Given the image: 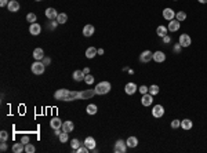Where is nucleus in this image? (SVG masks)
I'll list each match as a JSON object with an SVG mask.
<instances>
[{
	"mask_svg": "<svg viewBox=\"0 0 207 153\" xmlns=\"http://www.w3.org/2000/svg\"><path fill=\"white\" fill-rule=\"evenodd\" d=\"M167 32H169L167 26H163V25L158 26V29H156V33H158V36L159 37H164L166 35H167Z\"/></svg>",
	"mask_w": 207,
	"mask_h": 153,
	"instance_id": "nucleus-25",
	"label": "nucleus"
},
{
	"mask_svg": "<svg viewBox=\"0 0 207 153\" xmlns=\"http://www.w3.org/2000/svg\"><path fill=\"white\" fill-rule=\"evenodd\" d=\"M89 150H90V149L87 148L86 145H84V146H80L79 149H76V152H77V153H87Z\"/></svg>",
	"mask_w": 207,
	"mask_h": 153,
	"instance_id": "nucleus-39",
	"label": "nucleus"
},
{
	"mask_svg": "<svg viewBox=\"0 0 207 153\" xmlns=\"http://www.w3.org/2000/svg\"><path fill=\"white\" fill-rule=\"evenodd\" d=\"M8 3H10V1H7V0H0V6H1V7H6V6H8Z\"/></svg>",
	"mask_w": 207,
	"mask_h": 153,
	"instance_id": "nucleus-44",
	"label": "nucleus"
},
{
	"mask_svg": "<svg viewBox=\"0 0 207 153\" xmlns=\"http://www.w3.org/2000/svg\"><path fill=\"white\" fill-rule=\"evenodd\" d=\"M152 102H153V95L146 92V94L142 95V98H141V104L144 106H151L152 105Z\"/></svg>",
	"mask_w": 207,
	"mask_h": 153,
	"instance_id": "nucleus-8",
	"label": "nucleus"
},
{
	"mask_svg": "<svg viewBox=\"0 0 207 153\" xmlns=\"http://www.w3.org/2000/svg\"><path fill=\"white\" fill-rule=\"evenodd\" d=\"M42 62L44 63V65H48V63H50V59H48V58H43Z\"/></svg>",
	"mask_w": 207,
	"mask_h": 153,
	"instance_id": "nucleus-46",
	"label": "nucleus"
},
{
	"mask_svg": "<svg viewBox=\"0 0 207 153\" xmlns=\"http://www.w3.org/2000/svg\"><path fill=\"white\" fill-rule=\"evenodd\" d=\"M59 141L62 143L66 142V141H68V132H65V131L61 132V134H59Z\"/></svg>",
	"mask_w": 207,
	"mask_h": 153,
	"instance_id": "nucleus-34",
	"label": "nucleus"
},
{
	"mask_svg": "<svg viewBox=\"0 0 207 153\" xmlns=\"http://www.w3.org/2000/svg\"><path fill=\"white\" fill-rule=\"evenodd\" d=\"M72 77H73L75 81H83L86 74L83 73V70H75L73 73H72Z\"/></svg>",
	"mask_w": 207,
	"mask_h": 153,
	"instance_id": "nucleus-20",
	"label": "nucleus"
},
{
	"mask_svg": "<svg viewBox=\"0 0 207 153\" xmlns=\"http://www.w3.org/2000/svg\"><path fill=\"white\" fill-rule=\"evenodd\" d=\"M83 73H84V74H89V73H90V69H89V68H84V69H83Z\"/></svg>",
	"mask_w": 207,
	"mask_h": 153,
	"instance_id": "nucleus-47",
	"label": "nucleus"
},
{
	"mask_svg": "<svg viewBox=\"0 0 207 153\" xmlns=\"http://www.w3.org/2000/svg\"><path fill=\"white\" fill-rule=\"evenodd\" d=\"M175 19H178L180 22L185 21L186 19V13L185 11H178V13H175Z\"/></svg>",
	"mask_w": 207,
	"mask_h": 153,
	"instance_id": "nucleus-28",
	"label": "nucleus"
},
{
	"mask_svg": "<svg viewBox=\"0 0 207 153\" xmlns=\"http://www.w3.org/2000/svg\"><path fill=\"white\" fill-rule=\"evenodd\" d=\"M46 17H47L50 21H54V19H57V17H58V13L55 8L53 7H48L47 10H46Z\"/></svg>",
	"mask_w": 207,
	"mask_h": 153,
	"instance_id": "nucleus-13",
	"label": "nucleus"
},
{
	"mask_svg": "<svg viewBox=\"0 0 207 153\" xmlns=\"http://www.w3.org/2000/svg\"><path fill=\"white\" fill-rule=\"evenodd\" d=\"M84 145L87 146V148L90 149V150H93V149H95V146H97V142H95V139L93 137H87L84 139Z\"/></svg>",
	"mask_w": 207,
	"mask_h": 153,
	"instance_id": "nucleus-19",
	"label": "nucleus"
},
{
	"mask_svg": "<svg viewBox=\"0 0 207 153\" xmlns=\"http://www.w3.org/2000/svg\"><path fill=\"white\" fill-rule=\"evenodd\" d=\"M163 18H164V19H167V21L174 19V18H175V11L173 10V8H170V7L164 8V10H163Z\"/></svg>",
	"mask_w": 207,
	"mask_h": 153,
	"instance_id": "nucleus-9",
	"label": "nucleus"
},
{
	"mask_svg": "<svg viewBox=\"0 0 207 153\" xmlns=\"http://www.w3.org/2000/svg\"><path fill=\"white\" fill-rule=\"evenodd\" d=\"M178 43L181 44V47H189L192 44V39L189 35H186V33H182L178 39Z\"/></svg>",
	"mask_w": 207,
	"mask_h": 153,
	"instance_id": "nucleus-5",
	"label": "nucleus"
},
{
	"mask_svg": "<svg viewBox=\"0 0 207 153\" xmlns=\"http://www.w3.org/2000/svg\"><path fill=\"white\" fill-rule=\"evenodd\" d=\"M164 115V108L163 105H155L152 108V116L156 117V119H160V117H163Z\"/></svg>",
	"mask_w": 207,
	"mask_h": 153,
	"instance_id": "nucleus-7",
	"label": "nucleus"
},
{
	"mask_svg": "<svg viewBox=\"0 0 207 153\" xmlns=\"http://www.w3.org/2000/svg\"><path fill=\"white\" fill-rule=\"evenodd\" d=\"M181 26V22L178 21V19H171V21H169V26H167V29L170 32H177L178 29H180Z\"/></svg>",
	"mask_w": 207,
	"mask_h": 153,
	"instance_id": "nucleus-11",
	"label": "nucleus"
},
{
	"mask_svg": "<svg viewBox=\"0 0 207 153\" xmlns=\"http://www.w3.org/2000/svg\"><path fill=\"white\" fill-rule=\"evenodd\" d=\"M75 130V124L73 122H70V120H66V122H64V124H62V131L65 132H72Z\"/></svg>",
	"mask_w": 207,
	"mask_h": 153,
	"instance_id": "nucleus-16",
	"label": "nucleus"
},
{
	"mask_svg": "<svg viewBox=\"0 0 207 153\" xmlns=\"http://www.w3.org/2000/svg\"><path fill=\"white\" fill-rule=\"evenodd\" d=\"M174 1H175V0H174Z\"/></svg>",
	"mask_w": 207,
	"mask_h": 153,
	"instance_id": "nucleus-52",
	"label": "nucleus"
},
{
	"mask_svg": "<svg viewBox=\"0 0 207 153\" xmlns=\"http://www.w3.org/2000/svg\"><path fill=\"white\" fill-rule=\"evenodd\" d=\"M6 149H7V145H6V142H1V146H0V150H1V152H4Z\"/></svg>",
	"mask_w": 207,
	"mask_h": 153,
	"instance_id": "nucleus-45",
	"label": "nucleus"
},
{
	"mask_svg": "<svg viewBox=\"0 0 207 153\" xmlns=\"http://www.w3.org/2000/svg\"><path fill=\"white\" fill-rule=\"evenodd\" d=\"M153 59V54H152V51H149V50H145V51H142L141 53V55H139V61L144 63H148L151 62Z\"/></svg>",
	"mask_w": 207,
	"mask_h": 153,
	"instance_id": "nucleus-6",
	"label": "nucleus"
},
{
	"mask_svg": "<svg viewBox=\"0 0 207 153\" xmlns=\"http://www.w3.org/2000/svg\"><path fill=\"white\" fill-rule=\"evenodd\" d=\"M174 53L175 54H180L181 53V44L178 43V44H174Z\"/></svg>",
	"mask_w": 207,
	"mask_h": 153,
	"instance_id": "nucleus-41",
	"label": "nucleus"
},
{
	"mask_svg": "<svg viewBox=\"0 0 207 153\" xmlns=\"http://www.w3.org/2000/svg\"><path fill=\"white\" fill-rule=\"evenodd\" d=\"M40 32H42V26H40L37 22L31 24V26H29V33H31V35L37 36V35H40Z\"/></svg>",
	"mask_w": 207,
	"mask_h": 153,
	"instance_id": "nucleus-10",
	"label": "nucleus"
},
{
	"mask_svg": "<svg viewBox=\"0 0 207 153\" xmlns=\"http://www.w3.org/2000/svg\"><path fill=\"white\" fill-rule=\"evenodd\" d=\"M36 1H42V0H36Z\"/></svg>",
	"mask_w": 207,
	"mask_h": 153,
	"instance_id": "nucleus-51",
	"label": "nucleus"
},
{
	"mask_svg": "<svg viewBox=\"0 0 207 153\" xmlns=\"http://www.w3.org/2000/svg\"><path fill=\"white\" fill-rule=\"evenodd\" d=\"M197 1H199V3H202V4H206L207 3V0H197Z\"/></svg>",
	"mask_w": 207,
	"mask_h": 153,
	"instance_id": "nucleus-49",
	"label": "nucleus"
},
{
	"mask_svg": "<svg viewBox=\"0 0 207 153\" xmlns=\"http://www.w3.org/2000/svg\"><path fill=\"white\" fill-rule=\"evenodd\" d=\"M46 70V65L42 62V61H36V62L32 65V72L35 74H43Z\"/></svg>",
	"mask_w": 207,
	"mask_h": 153,
	"instance_id": "nucleus-3",
	"label": "nucleus"
},
{
	"mask_svg": "<svg viewBox=\"0 0 207 153\" xmlns=\"http://www.w3.org/2000/svg\"><path fill=\"white\" fill-rule=\"evenodd\" d=\"M86 111H87L89 115H95L97 111H98V106H97L95 104H90V105L86 108Z\"/></svg>",
	"mask_w": 207,
	"mask_h": 153,
	"instance_id": "nucleus-27",
	"label": "nucleus"
},
{
	"mask_svg": "<svg viewBox=\"0 0 207 153\" xmlns=\"http://www.w3.org/2000/svg\"><path fill=\"white\" fill-rule=\"evenodd\" d=\"M137 90H138V87L135 83H127V84L124 86V92L127 95H133Z\"/></svg>",
	"mask_w": 207,
	"mask_h": 153,
	"instance_id": "nucleus-12",
	"label": "nucleus"
},
{
	"mask_svg": "<svg viewBox=\"0 0 207 153\" xmlns=\"http://www.w3.org/2000/svg\"><path fill=\"white\" fill-rule=\"evenodd\" d=\"M153 61L158 63H162L166 61V54L163 51H155L153 53Z\"/></svg>",
	"mask_w": 207,
	"mask_h": 153,
	"instance_id": "nucleus-14",
	"label": "nucleus"
},
{
	"mask_svg": "<svg viewBox=\"0 0 207 153\" xmlns=\"http://www.w3.org/2000/svg\"><path fill=\"white\" fill-rule=\"evenodd\" d=\"M127 143H126V141H123V139H119V141H116V143H115V148H113V150H115V153H124L126 150H127Z\"/></svg>",
	"mask_w": 207,
	"mask_h": 153,
	"instance_id": "nucleus-4",
	"label": "nucleus"
},
{
	"mask_svg": "<svg viewBox=\"0 0 207 153\" xmlns=\"http://www.w3.org/2000/svg\"><path fill=\"white\" fill-rule=\"evenodd\" d=\"M33 58L36 59V61H43V58H44V51H43L42 48H35V50H33Z\"/></svg>",
	"mask_w": 207,
	"mask_h": 153,
	"instance_id": "nucleus-21",
	"label": "nucleus"
},
{
	"mask_svg": "<svg viewBox=\"0 0 207 153\" xmlns=\"http://www.w3.org/2000/svg\"><path fill=\"white\" fill-rule=\"evenodd\" d=\"M55 21L58 22V24H65V22L68 21V15H66L65 13H61V14H58V17H57Z\"/></svg>",
	"mask_w": 207,
	"mask_h": 153,
	"instance_id": "nucleus-29",
	"label": "nucleus"
},
{
	"mask_svg": "<svg viewBox=\"0 0 207 153\" xmlns=\"http://www.w3.org/2000/svg\"><path fill=\"white\" fill-rule=\"evenodd\" d=\"M95 95V90H83V91H70L66 88H59L54 92V98L57 101H76V99H90Z\"/></svg>",
	"mask_w": 207,
	"mask_h": 153,
	"instance_id": "nucleus-1",
	"label": "nucleus"
},
{
	"mask_svg": "<svg viewBox=\"0 0 207 153\" xmlns=\"http://www.w3.org/2000/svg\"><path fill=\"white\" fill-rule=\"evenodd\" d=\"M159 91H160V88H159V86L158 84H152L151 87H149V94H152V95H156V94H159Z\"/></svg>",
	"mask_w": 207,
	"mask_h": 153,
	"instance_id": "nucleus-30",
	"label": "nucleus"
},
{
	"mask_svg": "<svg viewBox=\"0 0 207 153\" xmlns=\"http://www.w3.org/2000/svg\"><path fill=\"white\" fill-rule=\"evenodd\" d=\"M35 150H36V149H35V146H33L32 143H26V145H25V152L26 153H33Z\"/></svg>",
	"mask_w": 207,
	"mask_h": 153,
	"instance_id": "nucleus-35",
	"label": "nucleus"
},
{
	"mask_svg": "<svg viewBox=\"0 0 207 153\" xmlns=\"http://www.w3.org/2000/svg\"><path fill=\"white\" fill-rule=\"evenodd\" d=\"M97 54H98V50H97L95 47H89L87 50H86V57H87L89 59L94 58Z\"/></svg>",
	"mask_w": 207,
	"mask_h": 153,
	"instance_id": "nucleus-22",
	"label": "nucleus"
},
{
	"mask_svg": "<svg viewBox=\"0 0 207 153\" xmlns=\"http://www.w3.org/2000/svg\"><path fill=\"white\" fill-rule=\"evenodd\" d=\"M111 88H112V86H111L109 81H101V83L97 84V87L94 88V90H95L97 95H105L111 91Z\"/></svg>",
	"mask_w": 207,
	"mask_h": 153,
	"instance_id": "nucleus-2",
	"label": "nucleus"
},
{
	"mask_svg": "<svg viewBox=\"0 0 207 153\" xmlns=\"http://www.w3.org/2000/svg\"><path fill=\"white\" fill-rule=\"evenodd\" d=\"M21 142L24 143V145H26V143H29V137H26V135H24V137L21 138Z\"/></svg>",
	"mask_w": 207,
	"mask_h": 153,
	"instance_id": "nucleus-43",
	"label": "nucleus"
},
{
	"mask_svg": "<svg viewBox=\"0 0 207 153\" xmlns=\"http://www.w3.org/2000/svg\"><path fill=\"white\" fill-rule=\"evenodd\" d=\"M62 120L59 119V117H53L51 119V122H50V126H51V128H54V130H58V128H62Z\"/></svg>",
	"mask_w": 207,
	"mask_h": 153,
	"instance_id": "nucleus-15",
	"label": "nucleus"
},
{
	"mask_svg": "<svg viewBox=\"0 0 207 153\" xmlns=\"http://www.w3.org/2000/svg\"><path fill=\"white\" fill-rule=\"evenodd\" d=\"M0 139H1V142H6V141L8 139V132H7V131H1V132H0Z\"/></svg>",
	"mask_w": 207,
	"mask_h": 153,
	"instance_id": "nucleus-36",
	"label": "nucleus"
},
{
	"mask_svg": "<svg viewBox=\"0 0 207 153\" xmlns=\"http://www.w3.org/2000/svg\"><path fill=\"white\" fill-rule=\"evenodd\" d=\"M181 127H182L184 130H191L192 127H193V123H192V120H189V119H184V120H181Z\"/></svg>",
	"mask_w": 207,
	"mask_h": 153,
	"instance_id": "nucleus-23",
	"label": "nucleus"
},
{
	"mask_svg": "<svg viewBox=\"0 0 207 153\" xmlns=\"http://www.w3.org/2000/svg\"><path fill=\"white\" fill-rule=\"evenodd\" d=\"M138 91L144 95V94H146V92L149 91V87H146V86H141V87H138Z\"/></svg>",
	"mask_w": 207,
	"mask_h": 153,
	"instance_id": "nucleus-38",
	"label": "nucleus"
},
{
	"mask_svg": "<svg viewBox=\"0 0 207 153\" xmlns=\"http://www.w3.org/2000/svg\"><path fill=\"white\" fill-rule=\"evenodd\" d=\"M84 81H86V84H93L94 83V76L93 74H86V77H84Z\"/></svg>",
	"mask_w": 207,
	"mask_h": 153,
	"instance_id": "nucleus-32",
	"label": "nucleus"
},
{
	"mask_svg": "<svg viewBox=\"0 0 207 153\" xmlns=\"http://www.w3.org/2000/svg\"><path fill=\"white\" fill-rule=\"evenodd\" d=\"M126 143H127L128 148H135L138 145V139L135 137H128L127 141H126Z\"/></svg>",
	"mask_w": 207,
	"mask_h": 153,
	"instance_id": "nucleus-26",
	"label": "nucleus"
},
{
	"mask_svg": "<svg viewBox=\"0 0 207 153\" xmlns=\"http://www.w3.org/2000/svg\"><path fill=\"white\" fill-rule=\"evenodd\" d=\"M61 132H62V131H59V128H58V130H55V132H54V134H55V135H58V137H59V134H61Z\"/></svg>",
	"mask_w": 207,
	"mask_h": 153,
	"instance_id": "nucleus-48",
	"label": "nucleus"
},
{
	"mask_svg": "<svg viewBox=\"0 0 207 153\" xmlns=\"http://www.w3.org/2000/svg\"><path fill=\"white\" fill-rule=\"evenodd\" d=\"M70 146H72V149H73V152H76V149H79L80 148V141L79 139H72L70 141Z\"/></svg>",
	"mask_w": 207,
	"mask_h": 153,
	"instance_id": "nucleus-31",
	"label": "nucleus"
},
{
	"mask_svg": "<svg viewBox=\"0 0 207 153\" xmlns=\"http://www.w3.org/2000/svg\"><path fill=\"white\" fill-rule=\"evenodd\" d=\"M25 150V145L22 142H18V143H14L13 145V152L14 153H21Z\"/></svg>",
	"mask_w": 207,
	"mask_h": 153,
	"instance_id": "nucleus-24",
	"label": "nucleus"
},
{
	"mask_svg": "<svg viewBox=\"0 0 207 153\" xmlns=\"http://www.w3.org/2000/svg\"><path fill=\"white\" fill-rule=\"evenodd\" d=\"M162 39H163V43H164V44H169V43L171 42V37L169 36V35H166V36L162 37Z\"/></svg>",
	"mask_w": 207,
	"mask_h": 153,
	"instance_id": "nucleus-42",
	"label": "nucleus"
},
{
	"mask_svg": "<svg viewBox=\"0 0 207 153\" xmlns=\"http://www.w3.org/2000/svg\"><path fill=\"white\" fill-rule=\"evenodd\" d=\"M57 25H58V22L54 19V21H51L50 24H48V28H50V29H55V28H57Z\"/></svg>",
	"mask_w": 207,
	"mask_h": 153,
	"instance_id": "nucleus-40",
	"label": "nucleus"
},
{
	"mask_svg": "<svg viewBox=\"0 0 207 153\" xmlns=\"http://www.w3.org/2000/svg\"><path fill=\"white\" fill-rule=\"evenodd\" d=\"M98 54H100V55H102V54H104V50H102V48H100V50H98Z\"/></svg>",
	"mask_w": 207,
	"mask_h": 153,
	"instance_id": "nucleus-50",
	"label": "nucleus"
},
{
	"mask_svg": "<svg viewBox=\"0 0 207 153\" xmlns=\"http://www.w3.org/2000/svg\"><path fill=\"white\" fill-rule=\"evenodd\" d=\"M7 8H8V11H11V13H17V11H20V3H18L17 0H10Z\"/></svg>",
	"mask_w": 207,
	"mask_h": 153,
	"instance_id": "nucleus-17",
	"label": "nucleus"
},
{
	"mask_svg": "<svg viewBox=\"0 0 207 153\" xmlns=\"http://www.w3.org/2000/svg\"><path fill=\"white\" fill-rule=\"evenodd\" d=\"M36 18H37L36 14H33V13H29V14L26 15V21H28V22H32V24H33V22H36Z\"/></svg>",
	"mask_w": 207,
	"mask_h": 153,
	"instance_id": "nucleus-33",
	"label": "nucleus"
},
{
	"mask_svg": "<svg viewBox=\"0 0 207 153\" xmlns=\"http://www.w3.org/2000/svg\"><path fill=\"white\" fill-rule=\"evenodd\" d=\"M94 32H95V28L93 26V25H86V26L83 28V36L90 37L94 35Z\"/></svg>",
	"mask_w": 207,
	"mask_h": 153,
	"instance_id": "nucleus-18",
	"label": "nucleus"
},
{
	"mask_svg": "<svg viewBox=\"0 0 207 153\" xmlns=\"http://www.w3.org/2000/svg\"><path fill=\"white\" fill-rule=\"evenodd\" d=\"M178 127H181V120H177V119H174L173 122H171V128H178Z\"/></svg>",
	"mask_w": 207,
	"mask_h": 153,
	"instance_id": "nucleus-37",
	"label": "nucleus"
}]
</instances>
